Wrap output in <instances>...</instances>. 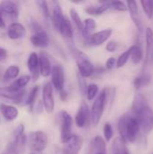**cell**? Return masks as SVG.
<instances>
[{"label": "cell", "instance_id": "obj_43", "mask_svg": "<svg viewBox=\"0 0 153 154\" xmlns=\"http://www.w3.org/2000/svg\"><path fill=\"white\" fill-rule=\"evenodd\" d=\"M6 57H7V51L5 48L0 47V61L4 60Z\"/></svg>", "mask_w": 153, "mask_h": 154}, {"label": "cell", "instance_id": "obj_39", "mask_svg": "<svg viewBox=\"0 0 153 154\" xmlns=\"http://www.w3.org/2000/svg\"><path fill=\"white\" fill-rule=\"evenodd\" d=\"M78 79L79 89H80L82 95H84V94H86V90H87V84H86V81H85V79H84L82 77H80L79 75H78Z\"/></svg>", "mask_w": 153, "mask_h": 154}, {"label": "cell", "instance_id": "obj_7", "mask_svg": "<svg viewBox=\"0 0 153 154\" xmlns=\"http://www.w3.org/2000/svg\"><path fill=\"white\" fill-rule=\"evenodd\" d=\"M60 125V141L65 143L72 135V125L73 119L71 116L65 110H62L59 114Z\"/></svg>", "mask_w": 153, "mask_h": 154}, {"label": "cell", "instance_id": "obj_44", "mask_svg": "<svg viewBox=\"0 0 153 154\" xmlns=\"http://www.w3.org/2000/svg\"><path fill=\"white\" fill-rule=\"evenodd\" d=\"M106 68L104 67H101V66H98L96 68H95V70H94V73H96V74H104L106 72Z\"/></svg>", "mask_w": 153, "mask_h": 154}, {"label": "cell", "instance_id": "obj_25", "mask_svg": "<svg viewBox=\"0 0 153 154\" xmlns=\"http://www.w3.org/2000/svg\"><path fill=\"white\" fill-rule=\"evenodd\" d=\"M108 9L106 2L102 3L98 5H89L85 8V12L91 16H98L104 14Z\"/></svg>", "mask_w": 153, "mask_h": 154}, {"label": "cell", "instance_id": "obj_35", "mask_svg": "<svg viewBox=\"0 0 153 154\" xmlns=\"http://www.w3.org/2000/svg\"><path fill=\"white\" fill-rule=\"evenodd\" d=\"M141 5L142 6V9L144 11L146 16L149 19H151L153 17V0L141 1Z\"/></svg>", "mask_w": 153, "mask_h": 154}, {"label": "cell", "instance_id": "obj_3", "mask_svg": "<svg viewBox=\"0 0 153 154\" xmlns=\"http://www.w3.org/2000/svg\"><path fill=\"white\" fill-rule=\"evenodd\" d=\"M70 51L77 62L78 75L83 79L91 77L94 74L95 67L93 63L89 60L88 57L84 52L77 49L75 46H70Z\"/></svg>", "mask_w": 153, "mask_h": 154}, {"label": "cell", "instance_id": "obj_27", "mask_svg": "<svg viewBox=\"0 0 153 154\" xmlns=\"http://www.w3.org/2000/svg\"><path fill=\"white\" fill-rule=\"evenodd\" d=\"M96 21L93 18H87L84 22H83V36L85 37V39H87V37H89L93 31L96 29Z\"/></svg>", "mask_w": 153, "mask_h": 154}, {"label": "cell", "instance_id": "obj_8", "mask_svg": "<svg viewBox=\"0 0 153 154\" xmlns=\"http://www.w3.org/2000/svg\"><path fill=\"white\" fill-rule=\"evenodd\" d=\"M25 97V91L21 90L18 92L10 91L7 87L6 88H0V100L5 103L10 104H21L24 101Z\"/></svg>", "mask_w": 153, "mask_h": 154}, {"label": "cell", "instance_id": "obj_36", "mask_svg": "<svg viewBox=\"0 0 153 154\" xmlns=\"http://www.w3.org/2000/svg\"><path fill=\"white\" fill-rule=\"evenodd\" d=\"M98 94V86L96 84H89L86 90V95L87 100L91 101L96 97Z\"/></svg>", "mask_w": 153, "mask_h": 154}, {"label": "cell", "instance_id": "obj_38", "mask_svg": "<svg viewBox=\"0 0 153 154\" xmlns=\"http://www.w3.org/2000/svg\"><path fill=\"white\" fill-rule=\"evenodd\" d=\"M113 127L111 125L110 123H106L104 125V137H105V141L106 142H110L111 139L113 138Z\"/></svg>", "mask_w": 153, "mask_h": 154}, {"label": "cell", "instance_id": "obj_41", "mask_svg": "<svg viewBox=\"0 0 153 154\" xmlns=\"http://www.w3.org/2000/svg\"><path fill=\"white\" fill-rule=\"evenodd\" d=\"M117 46H118V43L115 41H109L106 46V49L109 52H114L117 49Z\"/></svg>", "mask_w": 153, "mask_h": 154}, {"label": "cell", "instance_id": "obj_49", "mask_svg": "<svg viewBox=\"0 0 153 154\" xmlns=\"http://www.w3.org/2000/svg\"><path fill=\"white\" fill-rule=\"evenodd\" d=\"M1 154H10V153H8L7 152H2V153H1Z\"/></svg>", "mask_w": 153, "mask_h": 154}, {"label": "cell", "instance_id": "obj_30", "mask_svg": "<svg viewBox=\"0 0 153 154\" xmlns=\"http://www.w3.org/2000/svg\"><path fill=\"white\" fill-rule=\"evenodd\" d=\"M113 154H130L125 143L121 138L115 140L113 144Z\"/></svg>", "mask_w": 153, "mask_h": 154}, {"label": "cell", "instance_id": "obj_47", "mask_svg": "<svg viewBox=\"0 0 153 154\" xmlns=\"http://www.w3.org/2000/svg\"><path fill=\"white\" fill-rule=\"evenodd\" d=\"M55 154H64V153L62 152L61 149H57V150H56V152H55Z\"/></svg>", "mask_w": 153, "mask_h": 154}, {"label": "cell", "instance_id": "obj_46", "mask_svg": "<svg viewBox=\"0 0 153 154\" xmlns=\"http://www.w3.org/2000/svg\"><path fill=\"white\" fill-rule=\"evenodd\" d=\"M60 99H61V100L65 101V100H67V98H68V93H67L65 90H62V91L60 92Z\"/></svg>", "mask_w": 153, "mask_h": 154}, {"label": "cell", "instance_id": "obj_28", "mask_svg": "<svg viewBox=\"0 0 153 154\" xmlns=\"http://www.w3.org/2000/svg\"><path fill=\"white\" fill-rule=\"evenodd\" d=\"M20 73V69L18 66L16 65H11L9 66L5 71L4 72V75H3V79L5 81H9L11 79H17L18 75Z\"/></svg>", "mask_w": 153, "mask_h": 154}, {"label": "cell", "instance_id": "obj_18", "mask_svg": "<svg viewBox=\"0 0 153 154\" xmlns=\"http://www.w3.org/2000/svg\"><path fill=\"white\" fill-rule=\"evenodd\" d=\"M7 34L11 40L22 39L26 34V29L22 23H20L18 22H13L8 26Z\"/></svg>", "mask_w": 153, "mask_h": 154}, {"label": "cell", "instance_id": "obj_16", "mask_svg": "<svg viewBox=\"0 0 153 154\" xmlns=\"http://www.w3.org/2000/svg\"><path fill=\"white\" fill-rule=\"evenodd\" d=\"M127 10L129 11L130 17L133 20V23L137 27L139 32L142 31V23L141 19V15L139 13V8L137 5V3L135 1H127Z\"/></svg>", "mask_w": 153, "mask_h": 154}, {"label": "cell", "instance_id": "obj_13", "mask_svg": "<svg viewBox=\"0 0 153 154\" xmlns=\"http://www.w3.org/2000/svg\"><path fill=\"white\" fill-rule=\"evenodd\" d=\"M89 118H90V111H89L88 106L85 101H82L75 116L76 125L79 128L85 127L87 125Z\"/></svg>", "mask_w": 153, "mask_h": 154}, {"label": "cell", "instance_id": "obj_21", "mask_svg": "<svg viewBox=\"0 0 153 154\" xmlns=\"http://www.w3.org/2000/svg\"><path fill=\"white\" fill-rule=\"evenodd\" d=\"M0 112L3 117L8 122H12L15 120L19 115V111L14 106L10 104H5V103L0 104Z\"/></svg>", "mask_w": 153, "mask_h": 154}, {"label": "cell", "instance_id": "obj_9", "mask_svg": "<svg viewBox=\"0 0 153 154\" xmlns=\"http://www.w3.org/2000/svg\"><path fill=\"white\" fill-rule=\"evenodd\" d=\"M84 140L78 134H72L71 137L63 143L61 151L64 154H78L82 149Z\"/></svg>", "mask_w": 153, "mask_h": 154}, {"label": "cell", "instance_id": "obj_5", "mask_svg": "<svg viewBox=\"0 0 153 154\" xmlns=\"http://www.w3.org/2000/svg\"><path fill=\"white\" fill-rule=\"evenodd\" d=\"M107 95L108 94L106 89H103L100 92V94H98V96L96 97V98L95 99L92 105V108L90 111V118L95 126H96L102 119L105 107L106 105Z\"/></svg>", "mask_w": 153, "mask_h": 154}, {"label": "cell", "instance_id": "obj_14", "mask_svg": "<svg viewBox=\"0 0 153 154\" xmlns=\"http://www.w3.org/2000/svg\"><path fill=\"white\" fill-rule=\"evenodd\" d=\"M0 11L5 18L8 17L11 20H16L19 16V9L17 5L12 1H3L0 3Z\"/></svg>", "mask_w": 153, "mask_h": 154}, {"label": "cell", "instance_id": "obj_23", "mask_svg": "<svg viewBox=\"0 0 153 154\" xmlns=\"http://www.w3.org/2000/svg\"><path fill=\"white\" fill-rule=\"evenodd\" d=\"M59 32H60V34L62 35V37L64 39H66L67 41H71L73 39L74 32H73L72 23H71L70 20L67 16L64 17V20H63L60 27Z\"/></svg>", "mask_w": 153, "mask_h": 154}, {"label": "cell", "instance_id": "obj_40", "mask_svg": "<svg viewBox=\"0 0 153 154\" xmlns=\"http://www.w3.org/2000/svg\"><path fill=\"white\" fill-rule=\"evenodd\" d=\"M29 25H30V27L32 28V30L33 31V32H38V31L42 30L41 25L37 21H35L34 19H31Z\"/></svg>", "mask_w": 153, "mask_h": 154}, {"label": "cell", "instance_id": "obj_45", "mask_svg": "<svg viewBox=\"0 0 153 154\" xmlns=\"http://www.w3.org/2000/svg\"><path fill=\"white\" fill-rule=\"evenodd\" d=\"M5 18L2 12L0 11V28H5Z\"/></svg>", "mask_w": 153, "mask_h": 154}, {"label": "cell", "instance_id": "obj_10", "mask_svg": "<svg viewBox=\"0 0 153 154\" xmlns=\"http://www.w3.org/2000/svg\"><path fill=\"white\" fill-rule=\"evenodd\" d=\"M42 106L48 114H51L55 107L53 96V87L50 82H47L42 88Z\"/></svg>", "mask_w": 153, "mask_h": 154}, {"label": "cell", "instance_id": "obj_32", "mask_svg": "<svg viewBox=\"0 0 153 154\" xmlns=\"http://www.w3.org/2000/svg\"><path fill=\"white\" fill-rule=\"evenodd\" d=\"M36 4L39 6V9L41 11V15L43 16L44 20L46 21V23H50V7L48 5V3L44 0H39L36 2Z\"/></svg>", "mask_w": 153, "mask_h": 154}, {"label": "cell", "instance_id": "obj_24", "mask_svg": "<svg viewBox=\"0 0 153 154\" xmlns=\"http://www.w3.org/2000/svg\"><path fill=\"white\" fill-rule=\"evenodd\" d=\"M145 42H146V61L153 58V31L151 28L145 30Z\"/></svg>", "mask_w": 153, "mask_h": 154}, {"label": "cell", "instance_id": "obj_26", "mask_svg": "<svg viewBox=\"0 0 153 154\" xmlns=\"http://www.w3.org/2000/svg\"><path fill=\"white\" fill-rule=\"evenodd\" d=\"M130 58L134 64H139L142 60V50L139 44H134L129 48Z\"/></svg>", "mask_w": 153, "mask_h": 154}, {"label": "cell", "instance_id": "obj_22", "mask_svg": "<svg viewBox=\"0 0 153 154\" xmlns=\"http://www.w3.org/2000/svg\"><path fill=\"white\" fill-rule=\"evenodd\" d=\"M31 79H31L30 75H23V76L15 79L10 84V86L7 87V88L10 91H13V92H18V91H21V90H23V88L28 85V83L30 82Z\"/></svg>", "mask_w": 153, "mask_h": 154}, {"label": "cell", "instance_id": "obj_31", "mask_svg": "<svg viewBox=\"0 0 153 154\" xmlns=\"http://www.w3.org/2000/svg\"><path fill=\"white\" fill-rule=\"evenodd\" d=\"M69 14H70V19H71L70 22H72L74 25L76 26V28L78 29V31L82 33L83 32V21L81 20L78 13L75 9L71 8L69 10Z\"/></svg>", "mask_w": 153, "mask_h": 154}, {"label": "cell", "instance_id": "obj_20", "mask_svg": "<svg viewBox=\"0 0 153 154\" xmlns=\"http://www.w3.org/2000/svg\"><path fill=\"white\" fill-rule=\"evenodd\" d=\"M52 4H53V7H52V13L50 15V21L53 24V27L57 31H59L60 27L64 20L65 15L63 14L62 8L58 2H53Z\"/></svg>", "mask_w": 153, "mask_h": 154}, {"label": "cell", "instance_id": "obj_42", "mask_svg": "<svg viewBox=\"0 0 153 154\" xmlns=\"http://www.w3.org/2000/svg\"><path fill=\"white\" fill-rule=\"evenodd\" d=\"M115 67H116V59L115 57H110L106 62V69H113Z\"/></svg>", "mask_w": 153, "mask_h": 154}, {"label": "cell", "instance_id": "obj_17", "mask_svg": "<svg viewBox=\"0 0 153 154\" xmlns=\"http://www.w3.org/2000/svg\"><path fill=\"white\" fill-rule=\"evenodd\" d=\"M51 63L50 60L49 55L45 51H41L39 54V71L40 74L47 78L50 75L51 73Z\"/></svg>", "mask_w": 153, "mask_h": 154}, {"label": "cell", "instance_id": "obj_33", "mask_svg": "<svg viewBox=\"0 0 153 154\" xmlns=\"http://www.w3.org/2000/svg\"><path fill=\"white\" fill-rule=\"evenodd\" d=\"M150 82H151V76L149 74L143 73V74L135 78V79L133 81V85H134L136 89H139L144 86L149 85Z\"/></svg>", "mask_w": 153, "mask_h": 154}, {"label": "cell", "instance_id": "obj_4", "mask_svg": "<svg viewBox=\"0 0 153 154\" xmlns=\"http://www.w3.org/2000/svg\"><path fill=\"white\" fill-rule=\"evenodd\" d=\"M133 116L138 121L140 129L144 134H150L153 130V110L148 104L133 111Z\"/></svg>", "mask_w": 153, "mask_h": 154}, {"label": "cell", "instance_id": "obj_11", "mask_svg": "<svg viewBox=\"0 0 153 154\" xmlns=\"http://www.w3.org/2000/svg\"><path fill=\"white\" fill-rule=\"evenodd\" d=\"M51 85L59 92L64 90L65 75L63 68L60 65H55L51 69Z\"/></svg>", "mask_w": 153, "mask_h": 154}, {"label": "cell", "instance_id": "obj_37", "mask_svg": "<svg viewBox=\"0 0 153 154\" xmlns=\"http://www.w3.org/2000/svg\"><path fill=\"white\" fill-rule=\"evenodd\" d=\"M130 59V50L128 49L127 51H125L124 52H123L119 58L116 60V68H122L124 67L126 62L128 61V60Z\"/></svg>", "mask_w": 153, "mask_h": 154}, {"label": "cell", "instance_id": "obj_6", "mask_svg": "<svg viewBox=\"0 0 153 154\" xmlns=\"http://www.w3.org/2000/svg\"><path fill=\"white\" fill-rule=\"evenodd\" d=\"M29 147L32 152H41L46 149L49 143L48 135L42 131H34L29 134Z\"/></svg>", "mask_w": 153, "mask_h": 154}, {"label": "cell", "instance_id": "obj_34", "mask_svg": "<svg viewBox=\"0 0 153 154\" xmlns=\"http://www.w3.org/2000/svg\"><path fill=\"white\" fill-rule=\"evenodd\" d=\"M108 9H113L119 12H125L127 11V5L123 1H112V2H106Z\"/></svg>", "mask_w": 153, "mask_h": 154}, {"label": "cell", "instance_id": "obj_29", "mask_svg": "<svg viewBox=\"0 0 153 154\" xmlns=\"http://www.w3.org/2000/svg\"><path fill=\"white\" fill-rule=\"evenodd\" d=\"M38 93H39V87L38 86H34L30 93L28 94V97L27 98L24 99V105L28 106H29V110L30 111H32L33 110V107H34V104H35V100H36V97L38 96Z\"/></svg>", "mask_w": 153, "mask_h": 154}, {"label": "cell", "instance_id": "obj_2", "mask_svg": "<svg viewBox=\"0 0 153 154\" xmlns=\"http://www.w3.org/2000/svg\"><path fill=\"white\" fill-rule=\"evenodd\" d=\"M27 137L24 133V125L20 124L13 133V139L7 143L6 152L10 154H24Z\"/></svg>", "mask_w": 153, "mask_h": 154}, {"label": "cell", "instance_id": "obj_19", "mask_svg": "<svg viewBox=\"0 0 153 154\" xmlns=\"http://www.w3.org/2000/svg\"><path fill=\"white\" fill-rule=\"evenodd\" d=\"M27 68L31 72V79L33 81L37 80L40 75L39 71V55L36 52H32L27 60Z\"/></svg>", "mask_w": 153, "mask_h": 154}, {"label": "cell", "instance_id": "obj_1", "mask_svg": "<svg viewBox=\"0 0 153 154\" xmlns=\"http://www.w3.org/2000/svg\"><path fill=\"white\" fill-rule=\"evenodd\" d=\"M120 138L126 143H134L141 131L138 121L133 116H123L117 124Z\"/></svg>", "mask_w": 153, "mask_h": 154}, {"label": "cell", "instance_id": "obj_48", "mask_svg": "<svg viewBox=\"0 0 153 154\" xmlns=\"http://www.w3.org/2000/svg\"><path fill=\"white\" fill-rule=\"evenodd\" d=\"M29 154H42L41 152H31Z\"/></svg>", "mask_w": 153, "mask_h": 154}, {"label": "cell", "instance_id": "obj_15", "mask_svg": "<svg viewBox=\"0 0 153 154\" xmlns=\"http://www.w3.org/2000/svg\"><path fill=\"white\" fill-rule=\"evenodd\" d=\"M31 42L38 48H47L50 44V37L45 30H41L31 36Z\"/></svg>", "mask_w": 153, "mask_h": 154}, {"label": "cell", "instance_id": "obj_12", "mask_svg": "<svg viewBox=\"0 0 153 154\" xmlns=\"http://www.w3.org/2000/svg\"><path fill=\"white\" fill-rule=\"evenodd\" d=\"M113 30L112 29H105L95 33H92L89 37L86 39L87 43L92 46H99L105 43L112 35Z\"/></svg>", "mask_w": 153, "mask_h": 154}]
</instances>
